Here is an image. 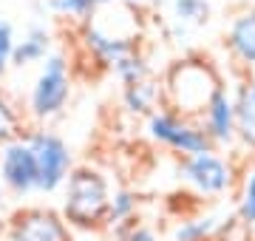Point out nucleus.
<instances>
[{
    "instance_id": "20",
    "label": "nucleus",
    "mask_w": 255,
    "mask_h": 241,
    "mask_svg": "<svg viewBox=\"0 0 255 241\" xmlns=\"http://www.w3.org/2000/svg\"><path fill=\"white\" fill-rule=\"evenodd\" d=\"M173 14L179 23L201 26L210 17V6H207V0H173Z\"/></svg>"
},
{
    "instance_id": "7",
    "label": "nucleus",
    "mask_w": 255,
    "mask_h": 241,
    "mask_svg": "<svg viewBox=\"0 0 255 241\" xmlns=\"http://www.w3.org/2000/svg\"><path fill=\"white\" fill-rule=\"evenodd\" d=\"M0 182L14 196H28L37 190V159L26 139H11L0 148Z\"/></svg>"
},
{
    "instance_id": "2",
    "label": "nucleus",
    "mask_w": 255,
    "mask_h": 241,
    "mask_svg": "<svg viewBox=\"0 0 255 241\" xmlns=\"http://www.w3.org/2000/svg\"><path fill=\"white\" fill-rule=\"evenodd\" d=\"M65 199H63V216L74 227H100L108 219L111 204V187L108 179L97 167H74L65 179Z\"/></svg>"
},
{
    "instance_id": "11",
    "label": "nucleus",
    "mask_w": 255,
    "mask_h": 241,
    "mask_svg": "<svg viewBox=\"0 0 255 241\" xmlns=\"http://www.w3.org/2000/svg\"><path fill=\"white\" fill-rule=\"evenodd\" d=\"M51 54V31L46 26H31L23 34V40H14L11 48V65L14 68H26Z\"/></svg>"
},
{
    "instance_id": "3",
    "label": "nucleus",
    "mask_w": 255,
    "mask_h": 241,
    "mask_svg": "<svg viewBox=\"0 0 255 241\" xmlns=\"http://www.w3.org/2000/svg\"><path fill=\"white\" fill-rule=\"evenodd\" d=\"M68 97H71V65H68V57L60 54V51H51L43 60V68H40V74H37L34 85H31L28 114L40 122L54 120V117L63 114Z\"/></svg>"
},
{
    "instance_id": "19",
    "label": "nucleus",
    "mask_w": 255,
    "mask_h": 241,
    "mask_svg": "<svg viewBox=\"0 0 255 241\" xmlns=\"http://www.w3.org/2000/svg\"><path fill=\"white\" fill-rule=\"evenodd\" d=\"M133 213H136V196L130 193V190H117V193L111 196L105 224H122L128 219H133Z\"/></svg>"
},
{
    "instance_id": "16",
    "label": "nucleus",
    "mask_w": 255,
    "mask_h": 241,
    "mask_svg": "<svg viewBox=\"0 0 255 241\" xmlns=\"http://www.w3.org/2000/svg\"><path fill=\"white\" fill-rule=\"evenodd\" d=\"M20 125H23V120H20L17 105L11 102V97L6 91H0V148H3L6 142L17 139Z\"/></svg>"
},
{
    "instance_id": "21",
    "label": "nucleus",
    "mask_w": 255,
    "mask_h": 241,
    "mask_svg": "<svg viewBox=\"0 0 255 241\" xmlns=\"http://www.w3.org/2000/svg\"><path fill=\"white\" fill-rule=\"evenodd\" d=\"M11 48H14V28L9 20H0V77L11 65Z\"/></svg>"
},
{
    "instance_id": "18",
    "label": "nucleus",
    "mask_w": 255,
    "mask_h": 241,
    "mask_svg": "<svg viewBox=\"0 0 255 241\" xmlns=\"http://www.w3.org/2000/svg\"><path fill=\"white\" fill-rule=\"evenodd\" d=\"M238 222L247 230H255V170H250L241 185V199H238Z\"/></svg>"
},
{
    "instance_id": "5",
    "label": "nucleus",
    "mask_w": 255,
    "mask_h": 241,
    "mask_svg": "<svg viewBox=\"0 0 255 241\" xmlns=\"http://www.w3.org/2000/svg\"><path fill=\"white\" fill-rule=\"evenodd\" d=\"M28 148L34 150L37 159V190L40 193H54L65 185L68 173L74 170L71 148L65 145L63 136H57L51 130L34 128L26 133Z\"/></svg>"
},
{
    "instance_id": "14",
    "label": "nucleus",
    "mask_w": 255,
    "mask_h": 241,
    "mask_svg": "<svg viewBox=\"0 0 255 241\" xmlns=\"http://www.w3.org/2000/svg\"><path fill=\"white\" fill-rule=\"evenodd\" d=\"M230 222V219H227ZM221 216H204V219H193V222H182L173 230V241H207L216 233L230 230V224Z\"/></svg>"
},
{
    "instance_id": "6",
    "label": "nucleus",
    "mask_w": 255,
    "mask_h": 241,
    "mask_svg": "<svg viewBox=\"0 0 255 241\" xmlns=\"http://www.w3.org/2000/svg\"><path fill=\"white\" fill-rule=\"evenodd\" d=\"M182 170L184 182L196 187L201 196H221L233 187V176L236 170L219 150H204V153H193V156H182Z\"/></svg>"
},
{
    "instance_id": "10",
    "label": "nucleus",
    "mask_w": 255,
    "mask_h": 241,
    "mask_svg": "<svg viewBox=\"0 0 255 241\" xmlns=\"http://www.w3.org/2000/svg\"><path fill=\"white\" fill-rule=\"evenodd\" d=\"M201 125L210 133V139L216 142V148H227L233 142H238L236 136V102H233V94L227 88H221L210 105L201 114Z\"/></svg>"
},
{
    "instance_id": "13",
    "label": "nucleus",
    "mask_w": 255,
    "mask_h": 241,
    "mask_svg": "<svg viewBox=\"0 0 255 241\" xmlns=\"http://www.w3.org/2000/svg\"><path fill=\"white\" fill-rule=\"evenodd\" d=\"M233 102H236V136H238V142L244 148L255 150V102L250 100L244 83L236 88Z\"/></svg>"
},
{
    "instance_id": "15",
    "label": "nucleus",
    "mask_w": 255,
    "mask_h": 241,
    "mask_svg": "<svg viewBox=\"0 0 255 241\" xmlns=\"http://www.w3.org/2000/svg\"><path fill=\"white\" fill-rule=\"evenodd\" d=\"M111 71H114V77H117L122 85H133V83H139V80H147V77H150V65H147L145 54L133 51V54L117 60V63L111 65Z\"/></svg>"
},
{
    "instance_id": "22",
    "label": "nucleus",
    "mask_w": 255,
    "mask_h": 241,
    "mask_svg": "<svg viewBox=\"0 0 255 241\" xmlns=\"http://www.w3.org/2000/svg\"><path fill=\"white\" fill-rule=\"evenodd\" d=\"M244 88H247V94H250V100L255 102V77H250V80H244Z\"/></svg>"
},
{
    "instance_id": "24",
    "label": "nucleus",
    "mask_w": 255,
    "mask_h": 241,
    "mask_svg": "<svg viewBox=\"0 0 255 241\" xmlns=\"http://www.w3.org/2000/svg\"><path fill=\"white\" fill-rule=\"evenodd\" d=\"M224 241H244V239H224Z\"/></svg>"
},
{
    "instance_id": "4",
    "label": "nucleus",
    "mask_w": 255,
    "mask_h": 241,
    "mask_svg": "<svg viewBox=\"0 0 255 241\" xmlns=\"http://www.w3.org/2000/svg\"><path fill=\"white\" fill-rule=\"evenodd\" d=\"M147 133H150L153 142L176 150V153H182V156L204 153V150H219L216 142L210 139V133L204 130L201 120L182 117L179 111L167 108V105L147 117Z\"/></svg>"
},
{
    "instance_id": "8",
    "label": "nucleus",
    "mask_w": 255,
    "mask_h": 241,
    "mask_svg": "<svg viewBox=\"0 0 255 241\" xmlns=\"http://www.w3.org/2000/svg\"><path fill=\"white\" fill-rule=\"evenodd\" d=\"M9 241H71L65 219L54 210H20L9 224Z\"/></svg>"
},
{
    "instance_id": "9",
    "label": "nucleus",
    "mask_w": 255,
    "mask_h": 241,
    "mask_svg": "<svg viewBox=\"0 0 255 241\" xmlns=\"http://www.w3.org/2000/svg\"><path fill=\"white\" fill-rule=\"evenodd\" d=\"M224 46L241 68H255V6H244L230 17Z\"/></svg>"
},
{
    "instance_id": "23",
    "label": "nucleus",
    "mask_w": 255,
    "mask_h": 241,
    "mask_svg": "<svg viewBox=\"0 0 255 241\" xmlns=\"http://www.w3.org/2000/svg\"><path fill=\"white\" fill-rule=\"evenodd\" d=\"M100 3H114V0H100ZM128 3H142V0H128Z\"/></svg>"
},
{
    "instance_id": "17",
    "label": "nucleus",
    "mask_w": 255,
    "mask_h": 241,
    "mask_svg": "<svg viewBox=\"0 0 255 241\" xmlns=\"http://www.w3.org/2000/svg\"><path fill=\"white\" fill-rule=\"evenodd\" d=\"M46 6L57 17H68L82 23L85 17H91V11L100 6V0H46Z\"/></svg>"
},
{
    "instance_id": "12",
    "label": "nucleus",
    "mask_w": 255,
    "mask_h": 241,
    "mask_svg": "<svg viewBox=\"0 0 255 241\" xmlns=\"http://www.w3.org/2000/svg\"><path fill=\"white\" fill-rule=\"evenodd\" d=\"M159 102H164L162 85L156 83L153 77L139 80L133 85H125V91H122V105L128 108V114H136V117H150Z\"/></svg>"
},
{
    "instance_id": "25",
    "label": "nucleus",
    "mask_w": 255,
    "mask_h": 241,
    "mask_svg": "<svg viewBox=\"0 0 255 241\" xmlns=\"http://www.w3.org/2000/svg\"><path fill=\"white\" fill-rule=\"evenodd\" d=\"M0 202H3V190H0Z\"/></svg>"
},
{
    "instance_id": "1",
    "label": "nucleus",
    "mask_w": 255,
    "mask_h": 241,
    "mask_svg": "<svg viewBox=\"0 0 255 241\" xmlns=\"http://www.w3.org/2000/svg\"><path fill=\"white\" fill-rule=\"evenodd\" d=\"M224 88L219 68L207 57H184L173 63L164 74L162 100L167 108L179 111L182 117L201 120L210 100Z\"/></svg>"
}]
</instances>
